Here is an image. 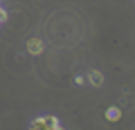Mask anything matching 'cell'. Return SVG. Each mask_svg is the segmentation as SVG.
Here are the masks:
<instances>
[{"instance_id":"6da1fadb","label":"cell","mask_w":135,"mask_h":130,"mask_svg":"<svg viewBox=\"0 0 135 130\" xmlns=\"http://www.w3.org/2000/svg\"><path fill=\"white\" fill-rule=\"evenodd\" d=\"M29 130H61L56 117H38L29 123Z\"/></svg>"},{"instance_id":"7a4b0ae2","label":"cell","mask_w":135,"mask_h":130,"mask_svg":"<svg viewBox=\"0 0 135 130\" xmlns=\"http://www.w3.org/2000/svg\"><path fill=\"white\" fill-rule=\"evenodd\" d=\"M27 52L32 54V56H38V54L45 52V43H43V40H38V38L27 40Z\"/></svg>"},{"instance_id":"3957f363","label":"cell","mask_w":135,"mask_h":130,"mask_svg":"<svg viewBox=\"0 0 135 130\" xmlns=\"http://www.w3.org/2000/svg\"><path fill=\"white\" fill-rule=\"evenodd\" d=\"M119 119H122V110L117 106H110L106 110V121H110V123H113V121H119Z\"/></svg>"},{"instance_id":"277c9868","label":"cell","mask_w":135,"mask_h":130,"mask_svg":"<svg viewBox=\"0 0 135 130\" xmlns=\"http://www.w3.org/2000/svg\"><path fill=\"white\" fill-rule=\"evenodd\" d=\"M88 81H90L95 87H99L101 83H104V74H101L99 70H90V74H88Z\"/></svg>"},{"instance_id":"5b68a950","label":"cell","mask_w":135,"mask_h":130,"mask_svg":"<svg viewBox=\"0 0 135 130\" xmlns=\"http://www.w3.org/2000/svg\"><path fill=\"white\" fill-rule=\"evenodd\" d=\"M83 81H86L83 76H74V83H77V85H83Z\"/></svg>"}]
</instances>
